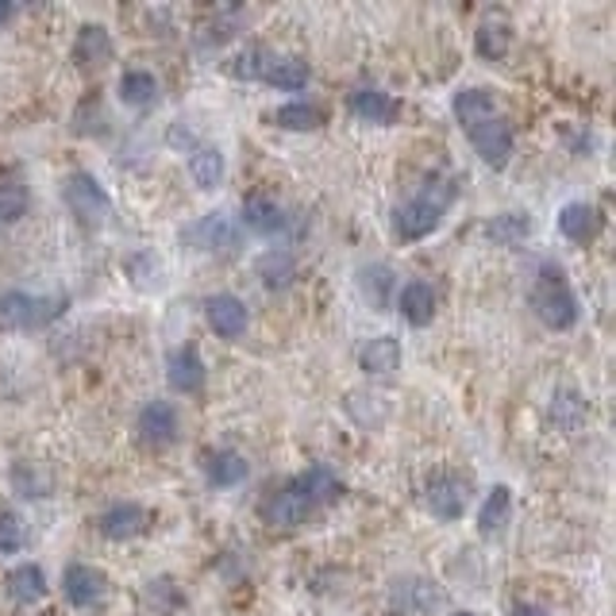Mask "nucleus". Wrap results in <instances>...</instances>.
Here are the masks:
<instances>
[{"instance_id": "4468645a", "label": "nucleus", "mask_w": 616, "mask_h": 616, "mask_svg": "<svg viewBox=\"0 0 616 616\" xmlns=\"http://www.w3.org/2000/svg\"><path fill=\"white\" fill-rule=\"evenodd\" d=\"M308 513H312V505H308V498L300 493L297 482H289L285 490L270 493L262 501V521L274 524V528H297V524H305Z\"/></svg>"}, {"instance_id": "f8f14e48", "label": "nucleus", "mask_w": 616, "mask_h": 616, "mask_svg": "<svg viewBox=\"0 0 616 616\" xmlns=\"http://www.w3.org/2000/svg\"><path fill=\"white\" fill-rule=\"evenodd\" d=\"M167 381L174 393H201L208 381V370H205V358H201V351L193 347V343H185V347H174L167 358Z\"/></svg>"}, {"instance_id": "c85d7f7f", "label": "nucleus", "mask_w": 616, "mask_h": 616, "mask_svg": "<svg viewBox=\"0 0 616 616\" xmlns=\"http://www.w3.org/2000/svg\"><path fill=\"white\" fill-rule=\"evenodd\" d=\"M224 150L220 147H197L190 155V178L197 190H216V185L224 182Z\"/></svg>"}, {"instance_id": "2eb2a0df", "label": "nucleus", "mask_w": 616, "mask_h": 616, "mask_svg": "<svg viewBox=\"0 0 616 616\" xmlns=\"http://www.w3.org/2000/svg\"><path fill=\"white\" fill-rule=\"evenodd\" d=\"M347 104H351V112H355V119L374 124V127H389L397 116H401V104L378 85H358Z\"/></svg>"}, {"instance_id": "473e14b6", "label": "nucleus", "mask_w": 616, "mask_h": 616, "mask_svg": "<svg viewBox=\"0 0 616 616\" xmlns=\"http://www.w3.org/2000/svg\"><path fill=\"white\" fill-rule=\"evenodd\" d=\"M254 270H259L266 289H285V285H293V277H297V262H293L289 251H266Z\"/></svg>"}, {"instance_id": "79ce46f5", "label": "nucleus", "mask_w": 616, "mask_h": 616, "mask_svg": "<svg viewBox=\"0 0 616 616\" xmlns=\"http://www.w3.org/2000/svg\"><path fill=\"white\" fill-rule=\"evenodd\" d=\"M450 616H475V613H467V608H458V613H450Z\"/></svg>"}, {"instance_id": "9b49d317", "label": "nucleus", "mask_w": 616, "mask_h": 616, "mask_svg": "<svg viewBox=\"0 0 616 616\" xmlns=\"http://www.w3.org/2000/svg\"><path fill=\"white\" fill-rule=\"evenodd\" d=\"M96 528H101V536L112 539V544H124V539H135L150 528V513L139 501H116V505L101 513Z\"/></svg>"}, {"instance_id": "e433bc0d", "label": "nucleus", "mask_w": 616, "mask_h": 616, "mask_svg": "<svg viewBox=\"0 0 616 616\" xmlns=\"http://www.w3.org/2000/svg\"><path fill=\"white\" fill-rule=\"evenodd\" d=\"M24 547V521L9 509H0V555H12Z\"/></svg>"}, {"instance_id": "412c9836", "label": "nucleus", "mask_w": 616, "mask_h": 616, "mask_svg": "<svg viewBox=\"0 0 616 616\" xmlns=\"http://www.w3.org/2000/svg\"><path fill=\"white\" fill-rule=\"evenodd\" d=\"M397 312L409 320L412 328H427L435 320V289L427 282H409L397 293Z\"/></svg>"}, {"instance_id": "4be33fe9", "label": "nucleus", "mask_w": 616, "mask_h": 616, "mask_svg": "<svg viewBox=\"0 0 616 616\" xmlns=\"http://www.w3.org/2000/svg\"><path fill=\"white\" fill-rule=\"evenodd\" d=\"M4 585H9V597L24 608L39 605V601L47 597V574H43V567H35V562H20V567H12L9 578H4Z\"/></svg>"}, {"instance_id": "37998d69", "label": "nucleus", "mask_w": 616, "mask_h": 616, "mask_svg": "<svg viewBox=\"0 0 616 616\" xmlns=\"http://www.w3.org/2000/svg\"><path fill=\"white\" fill-rule=\"evenodd\" d=\"M43 616H50V613H43Z\"/></svg>"}, {"instance_id": "b1692460", "label": "nucleus", "mask_w": 616, "mask_h": 616, "mask_svg": "<svg viewBox=\"0 0 616 616\" xmlns=\"http://www.w3.org/2000/svg\"><path fill=\"white\" fill-rule=\"evenodd\" d=\"M509 47H513V27H509V20L501 16V12L498 16H486L475 32V50L486 62H501V58L509 55Z\"/></svg>"}, {"instance_id": "7ed1b4c3", "label": "nucleus", "mask_w": 616, "mask_h": 616, "mask_svg": "<svg viewBox=\"0 0 616 616\" xmlns=\"http://www.w3.org/2000/svg\"><path fill=\"white\" fill-rule=\"evenodd\" d=\"M62 312H66V297H55V293H24V289L0 293V332L47 328Z\"/></svg>"}, {"instance_id": "a211bd4d", "label": "nucleus", "mask_w": 616, "mask_h": 616, "mask_svg": "<svg viewBox=\"0 0 616 616\" xmlns=\"http://www.w3.org/2000/svg\"><path fill=\"white\" fill-rule=\"evenodd\" d=\"M259 81H266L270 89H282V93H297V89L308 85V62L293 55H262L259 66Z\"/></svg>"}, {"instance_id": "72a5a7b5", "label": "nucleus", "mask_w": 616, "mask_h": 616, "mask_svg": "<svg viewBox=\"0 0 616 616\" xmlns=\"http://www.w3.org/2000/svg\"><path fill=\"white\" fill-rule=\"evenodd\" d=\"M104 124H109V116H104L101 96H85L73 112V135H104Z\"/></svg>"}, {"instance_id": "f03ea898", "label": "nucleus", "mask_w": 616, "mask_h": 616, "mask_svg": "<svg viewBox=\"0 0 616 616\" xmlns=\"http://www.w3.org/2000/svg\"><path fill=\"white\" fill-rule=\"evenodd\" d=\"M532 312L539 317V324H547L551 332H570L578 324V297L570 289L567 274L555 262H544L532 285Z\"/></svg>"}, {"instance_id": "6ab92c4d", "label": "nucleus", "mask_w": 616, "mask_h": 616, "mask_svg": "<svg viewBox=\"0 0 616 616\" xmlns=\"http://www.w3.org/2000/svg\"><path fill=\"white\" fill-rule=\"evenodd\" d=\"M358 366H363V374H370V378H389V374L401 370V343H397L393 335H374V340H366L363 351H358Z\"/></svg>"}, {"instance_id": "c756f323", "label": "nucleus", "mask_w": 616, "mask_h": 616, "mask_svg": "<svg viewBox=\"0 0 616 616\" xmlns=\"http://www.w3.org/2000/svg\"><path fill=\"white\" fill-rule=\"evenodd\" d=\"M324 109L320 104H308V101H293V104H282V109L274 112V124L285 127V132H317V127H324Z\"/></svg>"}, {"instance_id": "9d476101", "label": "nucleus", "mask_w": 616, "mask_h": 616, "mask_svg": "<svg viewBox=\"0 0 616 616\" xmlns=\"http://www.w3.org/2000/svg\"><path fill=\"white\" fill-rule=\"evenodd\" d=\"M182 243H190L193 251H208V254H228L239 247V228L228 220L224 213H205L193 224L182 228Z\"/></svg>"}, {"instance_id": "c9c22d12", "label": "nucleus", "mask_w": 616, "mask_h": 616, "mask_svg": "<svg viewBox=\"0 0 616 616\" xmlns=\"http://www.w3.org/2000/svg\"><path fill=\"white\" fill-rule=\"evenodd\" d=\"M551 401H555V404H551V417L559 420V424L567 427V432H574V427L585 420V401H582L578 393H570V389H567V393H555Z\"/></svg>"}, {"instance_id": "423d86ee", "label": "nucleus", "mask_w": 616, "mask_h": 616, "mask_svg": "<svg viewBox=\"0 0 616 616\" xmlns=\"http://www.w3.org/2000/svg\"><path fill=\"white\" fill-rule=\"evenodd\" d=\"M178 409L170 401H147L135 417V440L147 450H167L178 443Z\"/></svg>"}, {"instance_id": "20e7f679", "label": "nucleus", "mask_w": 616, "mask_h": 616, "mask_svg": "<svg viewBox=\"0 0 616 616\" xmlns=\"http://www.w3.org/2000/svg\"><path fill=\"white\" fill-rule=\"evenodd\" d=\"M62 201L85 228H101V224H109V216H112V197L104 193V185L96 182L89 170H73V174L66 178Z\"/></svg>"}, {"instance_id": "f3484780", "label": "nucleus", "mask_w": 616, "mask_h": 616, "mask_svg": "<svg viewBox=\"0 0 616 616\" xmlns=\"http://www.w3.org/2000/svg\"><path fill=\"white\" fill-rule=\"evenodd\" d=\"M450 112H455L458 124L470 132V127H478V124H486V119L501 116V104H498V93H493V89L475 85V89H458L455 101H450Z\"/></svg>"}, {"instance_id": "2f4dec72", "label": "nucleus", "mask_w": 616, "mask_h": 616, "mask_svg": "<svg viewBox=\"0 0 616 616\" xmlns=\"http://www.w3.org/2000/svg\"><path fill=\"white\" fill-rule=\"evenodd\" d=\"M119 101L132 104V109H147V104L159 101V81L147 70H127L119 78Z\"/></svg>"}, {"instance_id": "4c0bfd02", "label": "nucleus", "mask_w": 616, "mask_h": 616, "mask_svg": "<svg viewBox=\"0 0 616 616\" xmlns=\"http://www.w3.org/2000/svg\"><path fill=\"white\" fill-rule=\"evenodd\" d=\"M24 213H27V193L20 185L0 190V224H16Z\"/></svg>"}, {"instance_id": "58836bf2", "label": "nucleus", "mask_w": 616, "mask_h": 616, "mask_svg": "<svg viewBox=\"0 0 616 616\" xmlns=\"http://www.w3.org/2000/svg\"><path fill=\"white\" fill-rule=\"evenodd\" d=\"M170 147H178V150H197L201 142H197V132H193V127H185V119H178L174 127H170Z\"/></svg>"}, {"instance_id": "f257e3e1", "label": "nucleus", "mask_w": 616, "mask_h": 616, "mask_svg": "<svg viewBox=\"0 0 616 616\" xmlns=\"http://www.w3.org/2000/svg\"><path fill=\"white\" fill-rule=\"evenodd\" d=\"M450 201H455V185L435 182L432 178L417 197L404 201V205L393 213V236L401 239V243H417V239L432 236V231L443 224V213H447Z\"/></svg>"}, {"instance_id": "f704fd0d", "label": "nucleus", "mask_w": 616, "mask_h": 616, "mask_svg": "<svg viewBox=\"0 0 616 616\" xmlns=\"http://www.w3.org/2000/svg\"><path fill=\"white\" fill-rule=\"evenodd\" d=\"M363 293L370 297L374 308H386L389 293H393V270L389 266H366L363 270Z\"/></svg>"}, {"instance_id": "0eeeda50", "label": "nucleus", "mask_w": 616, "mask_h": 616, "mask_svg": "<svg viewBox=\"0 0 616 616\" xmlns=\"http://www.w3.org/2000/svg\"><path fill=\"white\" fill-rule=\"evenodd\" d=\"M424 501H427V513H432L435 521H458V516L470 509V482L467 478L450 475V470L432 475L424 486Z\"/></svg>"}, {"instance_id": "aec40b11", "label": "nucleus", "mask_w": 616, "mask_h": 616, "mask_svg": "<svg viewBox=\"0 0 616 616\" xmlns=\"http://www.w3.org/2000/svg\"><path fill=\"white\" fill-rule=\"evenodd\" d=\"M559 231L570 243H593L601 236V213L585 201H570L559 208Z\"/></svg>"}, {"instance_id": "1a4fd4ad", "label": "nucleus", "mask_w": 616, "mask_h": 616, "mask_svg": "<svg viewBox=\"0 0 616 616\" xmlns=\"http://www.w3.org/2000/svg\"><path fill=\"white\" fill-rule=\"evenodd\" d=\"M470 147H475V155L486 162V167L493 170H505L509 159H513V147H516V135H513V124H509L505 116H493L486 119V124L470 127Z\"/></svg>"}, {"instance_id": "393cba45", "label": "nucleus", "mask_w": 616, "mask_h": 616, "mask_svg": "<svg viewBox=\"0 0 616 616\" xmlns=\"http://www.w3.org/2000/svg\"><path fill=\"white\" fill-rule=\"evenodd\" d=\"M300 493L308 498V505H332V501L343 498V482L335 478L332 467H324V463H317V467H308L305 475L297 478Z\"/></svg>"}, {"instance_id": "dca6fc26", "label": "nucleus", "mask_w": 616, "mask_h": 616, "mask_svg": "<svg viewBox=\"0 0 616 616\" xmlns=\"http://www.w3.org/2000/svg\"><path fill=\"white\" fill-rule=\"evenodd\" d=\"M243 228L254 231V236H277V231L289 228V216H285V208L277 205L274 197H266V193H251V197H243Z\"/></svg>"}, {"instance_id": "39448f33", "label": "nucleus", "mask_w": 616, "mask_h": 616, "mask_svg": "<svg viewBox=\"0 0 616 616\" xmlns=\"http://www.w3.org/2000/svg\"><path fill=\"white\" fill-rule=\"evenodd\" d=\"M440 605H443L440 585L424 574L393 578V585H389V613L393 616H435Z\"/></svg>"}, {"instance_id": "ddd939ff", "label": "nucleus", "mask_w": 616, "mask_h": 616, "mask_svg": "<svg viewBox=\"0 0 616 616\" xmlns=\"http://www.w3.org/2000/svg\"><path fill=\"white\" fill-rule=\"evenodd\" d=\"M205 320L220 340H239L247 332V305L236 297V293H216V297L205 300Z\"/></svg>"}, {"instance_id": "6e6552de", "label": "nucleus", "mask_w": 616, "mask_h": 616, "mask_svg": "<svg viewBox=\"0 0 616 616\" xmlns=\"http://www.w3.org/2000/svg\"><path fill=\"white\" fill-rule=\"evenodd\" d=\"M62 593L73 608H81V613L104 608V601H109V574L89 567V562H70L62 574Z\"/></svg>"}, {"instance_id": "a19ab883", "label": "nucleus", "mask_w": 616, "mask_h": 616, "mask_svg": "<svg viewBox=\"0 0 616 616\" xmlns=\"http://www.w3.org/2000/svg\"><path fill=\"white\" fill-rule=\"evenodd\" d=\"M12 16H16V4H12V0H0V24H9Z\"/></svg>"}, {"instance_id": "7c9ffc66", "label": "nucleus", "mask_w": 616, "mask_h": 616, "mask_svg": "<svg viewBox=\"0 0 616 616\" xmlns=\"http://www.w3.org/2000/svg\"><path fill=\"white\" fill-rule=\"evenodd\" d=\"M12 490L20 493V498L27 501H39V498H50V475L39 467V463H27V458H20V463H12Z\"/></svg>"}, {"instance_id": "bb28decb", "label": "nucleus", "mask_w": 616, "mask_h": 616, "mask_svg": "<svg viewBox=\"0 0 616 616\" xmlns=\"http://www.w3.org/2000/svg\"><path fill=\"white\" fill-rule=\"evenodd\" d=\"M509 516H513V490H509V486H493L490 498L478 509V532H482V536H498L509 524Z\"/></svg>"}, {"instance_id": "ea45409f", "label": "nucleus", "mask_w": 616, "mask_h": 616, "mask_svg": "<svg viewBox=\"0 0 616 616\" xmlns=\"http://www.w3.org/2000/svg\"><path fill=\"white\" fill-rule=\"evenodd\" d=\"M513 616H551V613H547V608H539V605H516Z\"/></svg>"}, {"instance_id": "a878e982", "label": "nucleus", "mask_w": 616, "mask_h": 616, "mask_svg": "<svg viewBox=\"0 0 616 616\" xmlns=\"http://www.w3.org/2000/svg\"><path fill=\"white\" fill-rule=\"evenodd\" d=\"M116 47H112V35L101 24H85L73 39V62L78 66H104L112 62Z\"/></svg>"}, {"instance_id": "cd10ccee", "label": "nucleus", "mask_w": 616, "mask_h": 616, "mask_svg": "<svg viewBox=\"0 0 616 616\" xmlns=\"http://www.w3.org/2000/svg\"><path fill=\"white\" fill-rule=\"evenodd\" d=\"M486 239L498 247H516L532 236V216L528 213H498L493 220H486Z\"/></svg>"}, {"instance_id": "5701e85b", "label": "nucleus", "mask_w": 616, "mask_h": 616, "mask_svg": "<svg viewBox=\"0 0 616 616\" xmlns=\"http://www.w3.org/2000/svg\"><path fill=\"white\" fill-rule=\"evenodd\" d=\"M205 475H208V482H213L216 490H231V486L247 482V475H251V463H247L239 450L224 447V450H213V455H208Z\"/></svg>"}]
</instances>
